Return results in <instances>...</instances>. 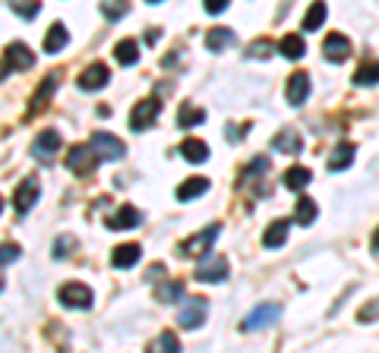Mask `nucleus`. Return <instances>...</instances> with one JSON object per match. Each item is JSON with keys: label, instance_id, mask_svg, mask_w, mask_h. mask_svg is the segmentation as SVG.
I'll return each instance as SVG.
<instances>
[{"label": "nucleus", "instance_id": "45", "mask_svg": "<svg viewBox=\"0 0 379 353\" xmlns=\"http://www.w3.org/2000/svg\"><path fill=\"white\" fill-rule=\"evenodd\" d=\"M3 76H7V73H3V69H0V79H3Z\"/></svg>", "mask_w": 379, "mask_h": 353}, {"label": "nucleus", "instance_id": "24", "mask_svg": "<svg viewBox=\"0 0 379 353\" xmlns=\"http://www.w3.org/2000/svg\"><path fill=\"white\" fill-rule=\"evenodd\" d=\"M200 123H206V110L196 108V104H180V110H177V126L180 129L200 126Z\"/></svg>", "mask_w": 379, "mask_h": 353}, {"label": "nucleus", "instance_id": "31", "mask_svg": "<svg viewBox=\"0 0 379 353\" xmlns=\"http://www.w3.org/2000/svg\"><path fill=\"white\" fill-rule=\"evenodd\" d=\"M294 217H297V224H300V227H310L313 221H316V202H313L310 196H300V199H297Z\"/></svg>", "mask_w": 379, "mask_h": 353}, {"label": "nucleus", "instance_id": "18", "mask_svg": "<svg viewBox=\"0 0 379 353\" xmlns=\"http://www.w3.org/2000/svg\"><path fill=\"white\" fill-rule=\"evenodd\" d=\"M139 258H143V246L139 243H124L111 252V265H114V268H133Z\"/></svg>", "mask_w": 379, "mask_h": 353}, {"label": "nucleus", "instance_id": "19", "mask_svg": "<svg viewBox=\"0 0 379 353\" xmlns=\"http://www.w3.org/2000/svg\"><path fill=\"white\" fill-rule=\"evenodd\" d=\"M288 221L284 217H278V221H272L269 227H266V233H262V246L266 249H282L284 240H288Z\"/></svg>", "mask_w": 379, "mask_h": 353}, {"label": "nucleus", "instance_id": "35", "mask_svg": "<svg viewBox=\"0 0 379 353\" xmlns=\"http://www.w3.org/2000/svg\"><path fill=\"white\" fill-rule=\"evenodd\" d=\"M275 54V44H272L269 38H256L253 44L247 48V57L250 60H266V57H272Z\"/></svg>", "mask_w": 379, "mask_h": 353}, {"label": "nucleus", "instance_id": "38", "mask_svg": "<svg viewBox=\"0 0 379 353\" xmlns=\"http://www.w3.org/2000/svg\"><path fill=\"white\" fill-rule=\"evenodd\" d=\"M73 246H76V237H57L54 240V258H63V256H70L73 252Z\"/></svg>", "mask_w": 379, "mask_h": 353}, {"label": "nucleus", "instance_id": "22", "mask_svg": "<svg viewBox=\"0 0 379 353\" xmlns=\"http://www.w3.org/2000/svg\"><path fill=\"white\" fill-rule=\"evenodd\" d=\"M209 186H212V183H209L206 176H190V180H184V183L177 186V199H180V202H190V199L209 192Z\"/></svg>", "mask_w": 379, "mask_h": 353}, {"label": "nucleus", "instance_id": "33", "mask_svg": "<svg viewBox=\"0 0 379 353\" xmlns=\"http://www.w3.org/2000/svg\"><path fill=\"white\" fill-rule=\"evenodd\" d=\"M155 297H159L161 303H177V299H184V281H168V284H159Z\"/></svg>", "mask_w": 379, "mask_h": 353}, {"label": "nucleus", "instance_id": "30", "mask_svg": "<svg viewBox=\"0 0 379 353\" xmlns=\"http://www.w3.org/2000/svg\"><path fill=\"white\" fill-rule=\"evenodd\" d=\"M114 57H118V63H124V67H133V63L139 60V44H136L133 38L118 41V48H114Z\"/></svg>", "mask_w": 379, "mask_h": 353}, {"label": "nucleus", "instance_id": "37", "mask_svg": "<svg viewBox=\"0 0 379 353\" xmlns=\"http://www.w3.org/2000/svg\"><path fill=\"white\" fill-rule=\"evenodd\" d=\"M152 350H168V353H177L180 350V340L174 331H161L159 338H155V344H152Z\"/></svg>", "mask_w": 379, "mask_h": 353}, {"label": "nucleus", "instance_id": "44", "mask_svg": "<svg viewBox=\"0 0 379 353\" xmlns=\"http://www.w3.org/2000/svg\"><path fill=\"white\" fill-rule=\"evenodd\" d=\"M145 3H161V0H145Z\"/></svg>", "mask_w": 379, "mask_h": 353}, {"label": "nucleus", "instance_id": "16", "mask_svg": "<svg viewBox=\"0 0 379 353\" xmlns=\"http://www.w3.org/2000/svg\"><path fill=\"white\" fill-rule=\"evenodd\" d=\"M3 57H7V73H19V69H29L35 63V54L22 44V41H13Z\"/></svg>", "mask_w": 379, "mask_h": 353}, {"label": "nucleus", "instance_id": "32", "mask_svg": "<svg viewBox=\"0 0 379 353\" xmlns=\"http://www.w3.org/2000/svg\"><path fill=\"white\" fill-rule=\"evenodd\" d=\"M269 167H272V164H269V158H266V155L253 158V161H250L247 167L241 170V183H247V180H259V176H266V174H269Z\"/></svg>", "mask_w": 379, "mask_h": 353}, {"label": "nucleus", "instance_id": "8", "mask_svg": "<svg viewBox=\"0 0 379 353\" xmlns=\"http://www.w3.org/2000/svg\"><path fill=\"white\" fill-rule=\"evenodd\" d=\"M89 145L95 149L98 161H120L124 158V142L118 136H111V133H95Z\"/></svg>", "mask_w": 379, "mask_h": 353}, {"label": "nucleus", "instance_id": "6", "mask_svg": "<svg viewBox=\"0 0 379 353\" xmlns=\"http://www.w3.org/2000/svg\"><path fill=\"white\" fill-rule=\"evenodd\" d=\"M57 299H61L67 309H89L92 306V290L86 284H79V281H70V284H63L61 290H57Z\"/></svg>", "mask_w": 379, "mask_h": 353}, {"label": "nucleus", "instance_id": "36", "mask_svg": "<svg viewBox=\"0 0 379 353\" xmlns=\"http://www.w3.org/2000/svg\"><path fill=\"white\" fill-rule=\"evenodd\" d=\"M127 10H130L127 0H102V13H104V19H111V22H118L120 16H127Z\"/></svg>", "mask_w": 379, "mask_h": 353}, {"label": "nucleus", "instance_id": "29", "mask_svg": "<svg viewBox=\"0 0 379 353\" xmlns=\"http://www.w3.org/2000/svg\"><path fill=\"white\" fill-rule=\"evenodd\" d=\"M310 180H313V174L307 167H291V170H284V186L288 190H294V192H303L307 186H310Z\"/></svg>", "mask_w": 379, "mask_h": 353}, {"label": "nucleus", "instance_id": "2", "mask_svg": "<svg viewBox=\"0 0 379 353\" xmlns=\"http://www.w3.org/2000/svg\"><path fill=\"white\" fill-rule=\"evenodd\" d=\"M206 315H209V299L206 297H184V306L177 313V322L190 331V328H202L206 325Z\"/></svg>", "mask_w": 379, "mask_h": 353}, {"label": "nucleus", "instance_id": "3", "mask_svg": "<svg viewBox=\"0 0 379 353\" xmlns=\"http://www.w3.org/2000/svg\"><path fill=\"white\" fill-rule=\"evenodd\" d=\"M218 233H221V224H209L206 231H200V233H193L190 240H184V243L177 246V252H180V256H206V252L215 246Z\"/></svg>", "mask_w": 379, "mask_h": 353}, {"label": "nucleus", "instance_id": "4", "mask_svg": "<svg viewBox=\"0 0 379 353\" xmlns=\"http://www.w3.org/2000/svg\"><path fill=\"white\" fill-rule=\"evenodd\" d=\"M227 272H231V265H227L225 256L206 252V262L196 268V281H202V284H221L227 278Z\"/></svg>", "mask_w": 379, "mask_h": 353}, {"label": "nucleus", "instance_id": "9", "mask_svg": "<svg viewBox=\"0 0 379 353\" xmlns=\"http://www.w3.org/2000/svg\"><path fill=\"white\" fill-rule=\"evenodd\" d=\"M38 196H42L38 180H35V176H26V180L16 186V192H13V208L19 211V215H26V211H32V205L38 202Z\"/></svg>", "mask_w": 379, "mask_h": 353}, {"label": "nucleus", "instance_id": "23", "mask_svg": "<svg viewBox=\"0 0 379 353\" xmlns=\"http://www.w3.org/2000/svg\"><path fill=\"white\" fill-rule=\"evenodd\" d=\"M278 54L288 57V60H300V57L307 54V44H303L300 35H284V38L278 41Z\"/></svg>", "mask_w": 379, "mask_h": 353}, {"label": "nucleus", "instance_id": "28", "mask_svg": "<svg viewBox=\"0 0 379 353\" xmlns=\"http://www.w3.org/2000/svg\"><path fill=\"white\" fill-rule=\"evenodd\" d=\"M354 85H360V88L379 85V60L360 63V67H357V73H354Z\"/></svg>", "mask_w": 379, "mask_h": 353}, {"label": "nucleus", "instance_id": "12", "mask_svg": "<svg viewBox=\"0 0 379 353\" xmlns=\"http://www.w3.org/2000/svg\"><path fill=\"white\" fill-rule=\"evenodd\" d=\"M57 82H61V69H51V73L45 76V82H42V85H38V92H35L32 104H29V117H32V114H38V110H45V108H48V101H51V95H54Z\"/></svg>", "mask_w": 379, "mask_h": 353}, {"label": "nucleus", "instance_id": "25", "mask_svg": "<svg viewBox=\"0 0 379 353\" xmlns=\"http://www.w3.org/2000/svg\"><path fill=\"white\" fill-rule=\"evenodd\" d=\"M180 155L190 164H202V161H209V145L202 142V139H186V142L180 145Z\"/></svg>", "mask_w": 379, "mask_h": 353}, {"label": "nucleus", "instance_id": "10", "mask_svg": "<svg viewBox=\"0 0 379 353\" xmlns=\"http://www.w3.org/2000/svg\"><path fill=\"white\" fill-rule=\"evenodd\" d=\"M323 54H325V60H332V63L348 60V57H351V38H348V35H341V32L325 35Z\"/></svg>", "mask_w": 379, "mask_h": 353}, {"label": "nucleus", "instance_id": "26", "mask_svg": "<svg viewBox=\"0 0 379 353\" xmlns=\"http://www.w3.org/2000/svg\"><path fill=\"white\" fill-rule=\"evenodd\" d=\"M351 161H354V145L351 142H341V145H335V151H332L329 170H332V174H338V170L351 167Z\"/></svg>", "mask_w": 379, "mask_h": 353}, {"label": "nucleus", "instance_id": "34", "mask_svg": "<svg viewBox=\"0 0 379 353\" xmlns=\"http://www.w3.org/2000/svg\"><path fill=\"white\" fill-rule=\"evenodd\" d=\"M10 10L16 16H22V19H35L38 10H42V0H10Z\"/></svg>", "mask_w": 379, "mask_h": 353}, {"label": "nucleus", "instance_id": "41", "mask_svg": "<svg viewBox=\"0 0 379 353\" xmlns=\"http://www.w3.org/2000/svg\"><path fill=\"white\" fill-rule=\"evenodd\" d=\"M376 315H379V299H373V306H364V309L357 313V319L360 322H373Z\"/></svg>", "mask_w": 379, "mask_h": 353}, {"label": "nucleus", "instance_id": "46", "mask_svg": "<svg viewBox=\"0 0 379 353\" xmlns=\"http://www.w3.org/2000/svg\"><path fill=\"white\" fill-rule=\"evenodd\" d=\"M0 211H3V199H0Z\"/></svg>", "mask_w": 379, "mask_h": 353}, {"label": "nucleus", "instance_id": "1", "mask_svg": "<svg viewBox=\"0 0 379 353\" xmlns=\"http://www.w3.org/2000/svg\"><path fill=\"white\" fill-rule=\"evenodd\" d=\"M63 161H67V167L73 170L76 176H92L95 174V167H98V155H95L92 145H73Z\"/></svg>", "mask_w": 379, "mask_h": 353}, {"label": "nucleus", "instance_id": "20", "mask_svg": "<svg viewBox=\"0 0 379 353\" xmlns=\"http://www.w3.org/2000/svg\"><path fill=\"white\" fill-rule=\"evenodd\" d=\"M234 44H237V32H234V28L215 26L212 32L206 35V48L209 51H225V48H234Z\"/></svg>", "mask_w": 379, "mask_h": 353}, {"label": "nucleus", "instance_id": "15", "mask_svg": "<svg viewBox=\"0 0 379 353\" xmlns=\"http://www.w3.org/2000/svg\"><path fill=\"white\" fill-rule=\"evenodd\" d=\"M143 224V211L133 208V205H120L118 215L108 217V227L111 231H133V227Z\"/></svg>", "mask_w": 379, "mask_h": 353}, {"label": "nucleus", "instance_id": "21", "mask_svg": "<svg viewBox=\"0 0 379 353\" xmlns=\"http://www.w3.org/2000/svg\"><path fill=\"white\" fill-rule=\"evenodd\" d=\"M70 44V32H67V26L63 22H54V26L48 28V35H45V44L42 48L48 51V54H61L63 48Z\"/></svg>", "mask_w": 379, "mask_h": 353}, {"label": "nucleus", "instance_id": "27", "mask_svg": "<svg viewBox=\"0 0 379 353\" xmlns=\"http://www.w3.org/2000/svg\"><path fill=\"white\" fill-rule=\"evenodd\" d=\"M325 13H329V10H325L323 0H313L310 10H307V16H303V32H316V28H323Z\"/></svg>", "mask_w": 379, "mask_h": 353}, {"label": "nucleus", "instance_id": "17", "mask_svg": "<svg viewBox=\"0 0 379 353\" xmlns=\"http://www.w3.org/2000/svg\"><path fill=\"white\" fill-rule=\"evenodd\" d=\"M272 149L282 151V155H297V151H303V139H300V133H297V129L284 126V129H278V133H275V139H272Z\"/></svg>", "mask_w": 379, "mask_h": 353}, {"label": "nucleus", "instance_id": "40", "mask_svg": "<svg viewBox=\"0 0 379 353\" xmlns=\"http://www.w3.org/2000/svg\"><path fill=\"white\" fill-rule=\"evenodd\" d=\"M202 7H206L209 16H221L227 7H231V0H202Z\"/></svg>", "mask_w": 379, "mask_h": 353}, {"label": "nucleus", "instance_id": "14", "mask_svg": "<svg viewBox=\"0 0 379 353\" xmlns=\"http://www.w3.org/2000/svg\"><path fill=\"white\" fill-rule=\"evenodd\" d=\"M111 82V69L104 67V63H92V67L83 69V76H79V88L83 92H98V88H104Z\"/></svg>", "mask_w": 379, "mask_h": 353}, {"label": "nucleus", "instance_id": "43", "mask_svg": "<svg viewBox=\"0 0 379 353\" xmlns=\"http://www.w3.org/2000/svg\"><path fill=\"white\" fill-rule=\"evenodd\" d=\"M373 252H376V256H379V231L373 233Z\"/></svg>", "mask_w": 379, "mask_h": 353}, {"label": "nucleus", "instance_id": "13", "mask_svg": "<svg viewBox=\"0 0 379 353\" xmlns=\"http://www.w3.org/2000/svg\"><path fill=\"white\" fill-rule=\"evenodd\" d=\"M57 151H61V133H57V129L38 133V139H35V145H32V155L38 158V161H51Z\"/></svg>", "mask_w": 379, "mask_h": 353}, {"label": "nucleus", "instance_id": "7", "mask_svg": "<svg viewBox=\"0 0 379 353\" xmlns=\"http://www.w3.org/2000/svg\"><path fill=\"white\" fill-rule=\"evenodd\" d=\"M159 110H161L159 98H143V101L133 108V114H130V129H133V133H143V129H149L152 123H155V117H159Z\"/></svg>", "mask_w": 379, "mask_h": 353}, {"label": "nucleus", "instance_id": "39", "mask_svg": "<svg viewBox=\"0 0 379 353\" xmlns=\"http://www.w3.org/2000/svg\"><path fill=\"white\" fill-rule=\"evenodd\" d=\"M22 252H19V246L16 243H0V265H10V262H16Z\"/></svg>", "mask_w": 379, "mask_h": 353}, {"label": "nucleus", "instance_id": "11", "mask_svg": "<svg viewBox=\"0 0 379 353\" xmlns=\"http://www.w3.org/2000/svg\"><path fill=\"white\" fill-rule=\"evenodd\" d=\"M284 95H288L291 108H300L310 98V73H291L288 85H284Z\"/></svg>", "mask_w": 379, "mask_h": 353}, {"label": "nucleus", "instance_id": "5", "mask_svg": "<svg viewBox=\"0 0 379 353\" xmlns=\"http://www.w3.org/2000/svg\"><path fill=\"white\" fill-rule=\"evenodd\" d=\"M282 319V306L278 303H262V306H256L253 313L243 319V331H259V328H269V325H275V322Z\"/></svg>", "mask_w": 379, "mask_h": 353}, {"label": "nucleus", "instance_id": "42", "mask_svg": "<svg viewBox=\"0 0 379 353\" xmlns=\"http://www.w3.org/2000/svg\"><path fill=\"white\" fill-rule=\"evenodd\" d=\"M247 129H250V126H241V129H237V126H227V129H225V133H227V139H231V142H234V139L247 136Z\"/></svg>", "mask_w": 379, "mask_h": 353}]
</instances>
